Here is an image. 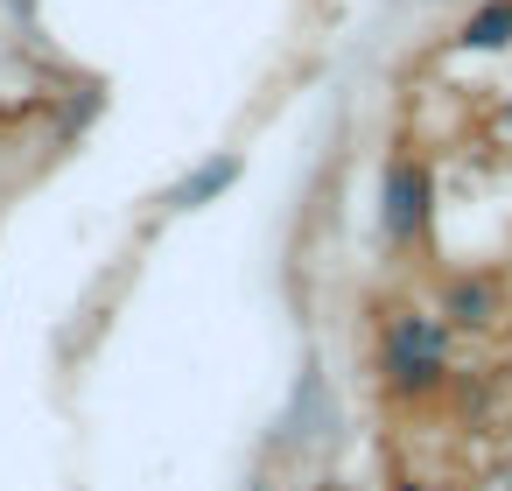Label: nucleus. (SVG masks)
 <instances>
[{"instance_id": "nucleus-1", "label": "nucleus", "mask_w": 512, "mask_h": 491, "mask_svg": "<svg viewBox=\"0 0 512 491\" xmlns=\"http://www.w3.org/2000/svg\"><path fill=\"white\" fill-rule=\"evenodd\" d=\"M379 379L400 400H435L449 386V323L428 309H393L379 330Z\"/></svg>"}, {"instance_id": "nucleus-2", "label": "nucleus", "mask_w": 512, "mask_h": 491, "mask_svg": "<svg viewBox=\"0 0 512 491\" xmlns=\"http://www.w3.org/2000/svg\"><path fill=\"white\" fill-rule=\"evenodd\" d=\"M428 218H435V176H428V162L393 155V162H386V190H379V225H386V239H393V246H414V239H428Z\"/></svg>"}, {"instance_id": "nucleus-3", "label": "nucleus", "mask_w": 512, "mask_h": 491, "mask_svg": "<svg viewBox=\"0 0 512 491\" xmlns=\"http://www.w3.org/2000/svg\"><path fill=\"white\" fill-rule=\"evenodd\" d=\"M498 309H505V295L491 274H449L442 281V323L449 330H491Z\"/></svg>"}, {"instance_id": "nucleus-4", "label": "nucleus", "mask_w": 512, "mask_h": 491, "mask_svg": "<svg viewBox=\"0 0 512 491\" xmlns=\"http://www.w3.org/2000/svg\"><path fill=\"white\" fill-rule=\"evenodd\" d=\"M232 183H239V155H211L204 169H190V176L176 183V197H169V204H176V211H197V204L225 197Z\"/></svg>"}, {"instance_id": "nucleus-5", "label": "nucleus", "mask_w": 512, "mask_h": 491, "mask_svg": "<svg viewBox=\"0 0 512 491\" xmlns=\"http://www.w3.org/2000/svg\"><path fill=\"white\" fill-rule=\"evenodd\" d=\"M456 43L463 50H505L512 43V0H477L463 15V29H456Z\"/></svg>"}, {"instance_id": "nucleus-6", "label": "nucleus", "mask_w": 512, "mask_h": 491, "mask_svg": "<svg viewBox=\"0 0 512 491\" xmlns=\"http://www.w3.org/2000/svg\"><path fill=\"white\" fill-rule=\"evenodd\" d=\"M253 491H267V484H253Z\"/></svg>"}]
</instances>
